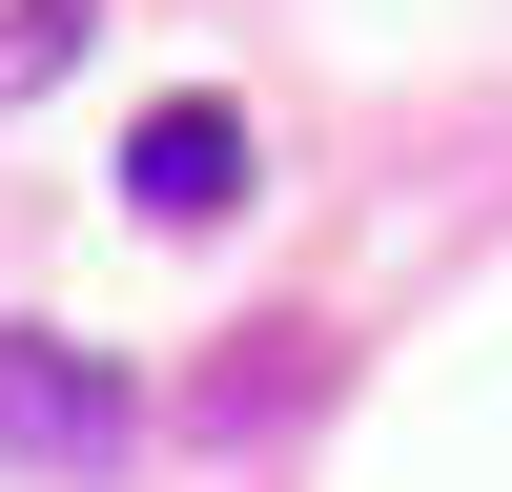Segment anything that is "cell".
<instances>
[{
    "mask_svg": "<svg viewBox=\"0 0 512 492\" xmlns=\"http://www.w3.org/2000/svg\"><path fill=\"white\" fill-rule=\"evenodd\" d=\"M308 390H328V328H226V369H205V390L164 410V431H185V451H267Z\"/></svg>",
    "mask_w": 512,
    "mask_h": 492,
    "instance_id": "cell-3",
    "label": "cell"
},
{
    "mask_svg": "<svg viewBox=\"0 0 512 492\" xmlns=\"http://www.w3.org/2000/svg\"><path fill=\"white\" fill-rule=\"evenodd\" d=\"M0 451L21 472H123L144 451V390L103 349H62V328H0Z\"/></svg>",
    "mask_w": 512,
    "mask_h": 492,
    "instance_id": "cell-1",
    "label": "cell"
},
{
    "mask_svg": "<svg viewBox=\"0 0 512 492\" xmlns=\"http://www.w3.org/2000/svg\"><path fill=\"white\" fill-rule=\"evenodd\" d=\"M123 205L144 226H226L246 205V103H144L123 123Z\"/></svg>",
    "mask_w": 512,
    "mask_h": 492,
    "instance_id": "cell-2",
    "label": "cell"
},
{
    "mask_svg": "<svg viewBox=\"0 0 512 492\" xmlns=\"http://www.w3.org/2000/svg\"><path fill=\"white\" fill-rule=\"evenodd\" d=\"M82 21H103V0H0V103H41V82L82 62Z\"/></svg>",
    "mask_w": 512,
    "mask_h": 492,
    "instance_id": "cell-4",
    "label": "cell"
}]
</instances>
